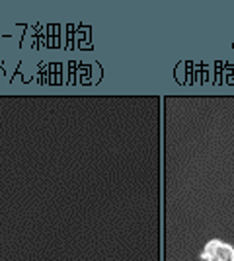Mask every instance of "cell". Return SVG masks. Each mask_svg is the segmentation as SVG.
<instances>
[{"label":"cell","instance_id":"cell-1","mask_svg":"<svg viewBox=\"0 0 234 261\" xmlns=\"http://www.w3.org/2000/svg\"><path fill=\"white\" fill-rule=\"evenodd\" d=\"M205 253H215L221 261H234V250L232 246L223 244L219 240H213L205 246Z\"/></svg>","mask_w":234,"mask_h":261}]
</instances>
